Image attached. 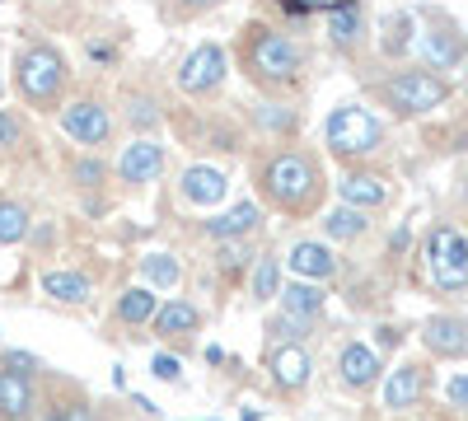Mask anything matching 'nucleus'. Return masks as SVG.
Wrapping results in <instances>:
<instances>
[{
  "label": "nucleus",
  "mask_w": 468,
  "mask_h": 421,
  "mask_svg": "<svg viewBox=\"0 0 468 421\" xmlns=\"http://www.w3.org/2000/svg\"><path fill=\"white\" fill-rule=\"evenodd\" d=\"M262 193L286 206V211H309L319 202V169L309 155H295V150H286V155L267 160L262 169Z\"/></svg>",
  "instance_id": "obj_1"
},
{
  "label": "nucleus",
  "mask_w": 468,
  "mask_h": 421,
  "mask_svg": "<svg viewBox=\"0 0 468 421\" xmlns=\"http://www.w3.org/2000/svg\"><path fill=\"white\" fill-rule=\"evenodd\" d=\"M15 80H19V94L28 99V103H57V94H61V85H66V66H61V57L52 52V47H28L24 57H19V70H15Z\"/></svg>",
  "instance_id": "obj_2"
},
{
  "label": "nucleus",
  "mask_w": 468,
  "mask_h": 421,
  "mask_svg": "<svg viewBox=\"0 0 468 421\" xmlns=\"http://www.w3.org/2000/svg\"><path fill=\"white\" fill-rule=\"evenodd\" d=\"M379 141H384L379 118L366 112V108H356V103L337 108L328 118V145L337 150V155H370V150H379Z\"/></svg>",
  "instance_id": "obj_3"
},
{
  "label": "nucleus",
  "mask_w": 468,
  "mask_h": 421,
  "mask_svg": "<svg viewBox=\"0 0 468 421\" xmlns=\"http://www.w3.org/2000/svg\"><path fill=\"white\" fill-rule=\"evenodd\" d=\"M426 262H431V277L441 290H463L468 286V239L450 225H436L431 239H426Z\"/></svg>",
  "instance_id": "obj_4"
},
{
  "label": "nucleus",
  "mask_w": 468,
  "mask_h": 421,
  "mask_svg": "<svg viewBox=\"0 0 468 421\" xmlns=\"http://www.w3.org/2000/svg\"><path fill=\"white\" fill-rule=\"evenodd\" d=\"M384 99L394 103L399 112H431V108H441L450 99V85L441 80V75H431V70H403V75H394V80L384 85Z\"/></svg>",
  "instance_id": "obj_5"
},
{
  "label": "nucleus",
  "mask_w": 468,
  "mask_h": 421,
  "mask_svg": "<svg viewBox=\"0 0 468 421\" xmlns=\"http://www.w3.org/2000/svg\"><path fill=\"white\" fill-rule=\"evenodd\" d=\"M249 61L262 80H295L300 75V47L282 33H258L249 47Z\"/></svg>",
  "instance_id": "obj_6"
},
{
  "label": "nucleus",
  "mask_w": 468,
  "mask_h": 421,
  "mask_svg": "<svg viewBox=\"0 0 468 421\" xmlns=\"http://www.w3.org/2000/svg\"><path fill=\"white\" fill-rule=\"evenodd\" d=\"M220 80H225V52H220L216 43L192 47V57H187L183 70H178V85H183L187 94H207V89H216Z\"/></svg>",
  "instance_id": "obj_7"
},
{
  "label": "nucleus",
  "mask_w": 468,
  "mask_h": 421,
  "mask_svg": "<svg viewBox=\"0 0 468 421\" xmlns=\"http://www.w3.org/2000/svg\"><path fill=\"white\" fill-rule=\"evenodd\" d=\"M61 127H66L70 141H80V145H103L108 132H112L108 108H99V103H70V108H61Z\"/></svg>",
  "instance_id": "obj_8"
},
{
  "label": "nucleus",
  "mask_w": 468,
  "mask_h": 421,
  "mask_svg": "<svg viewBox=\"0 0 468 421\" xmlns=\"http://www.w3.org/2000/svg\"><path fill=\"white\" fill-rule=\"evenodd\" d=\"M165 169V150L154 141H132L122 155H117V178L122 183H154Z\"/></svg>",
  "instance_id": "obj_9"
},
{
  "label": "nucleus",
  "mask_w": 468,
  "mask_h": 421,
  "mask_svg": "<svg viewBox=\"0 0 468 421\" xmlns=\"http://www.w3.org/2000/svg\"><path fill=\"white\" fill-rule=\"evenodd\" d=\"M267 370H271V379H277L282 389H304V384H309V370H314V361H309V352H304V347L286 342V347L271 352Z\"/></svg>",
  "instance_id": "obj_10"
},
{
  "label": "nucleus",
  "mask_w": 468,
  "mask_h": 421,
  "mask_svg": "<svg viewBox=\"0 0 468 421\" xmlns=\"http://www.w3.org/2000/svg\"><path fill=\"white\" fill-rule=\"evenodd\" d=\"M421 342L436 356H463L468 352V323L463 319H450V314H436V319H426Z\"/></svg>",
  "instance_id": "obj_11"
},
{
  "label": "nucleus",
  "mask_w": 468,
  "mask_h": 421,
  "mask_svg": "<svg viewBox=\"0 0 468 421\" xmlns=\"http://www.w3.org/2000/svg\"><path fill=\"white\" fill-rule=\"evenodd\" d=\"M225 193H229V183H225V174L211 169V164H192V169L183 174V197H187L192 206H216V202H225Z\"/></svg>",
  "instance_id": "obj_12"
},
{
  "label": "nucleus",
  "mask_w": 468,
  "mask_h": 421,
  "mask_svg": "<svg viewBox=\"0 0 468 421\" xmlns=\"http://www.w3.org/2000/svg\"><path fill=\"white\" fill-rule=\"evenodd\" d=\"M291 272L300 277V281H324V277H333V253L324 248V244H314V239H300L295 248H291Z\"/></svg>",
  "instance_id": "obj_13"
},
{
  "label": "nucleus",
  "mask_w": 468,
  "mask_h": 421,
  "mask_svg": "<svg viewBox=\"0 0 468 421\" xmlns=\"http://www.w3.org/2000/svg\"><path fill=\"white\" fill-rule=\"evenodd\" d=\"M33 384L10 370H0V421H28L33 416Z\"/></svg>",
  "instance_id": "obj_14"
},
{
  "label": "nucleus",
  "mask_w": 468,
  "mask_h": 421,
  "mask_svg": "<svg viewBox=\"0 0 468 421\" xmlns=\"http://www.w3.org/2000/svg\"><path fill=\"white\" fill-rule=\"evenodd\" d=\"M337 370H342V379L351 389H366V384L379 379V356L370 347H361V342H351V347H342V356H337Z\"/></svg>",
  "instance_id": "obj_15"
},
{
  "label": "nucleus",
  "mask_w": 468,
  "mask_h": 421,
  "mask_svg": "<svg viewBox=\"0 0 468 421\" xmlns=\"http://www.w3.org/2000/svg\"><path fill=\"white\" fill-rule=\"evenodd\" d=\"M337 193H342V206H356V211H370V206H384L388 197V187L375 178V174H346L337 183Z\"/></svg>",
  "instance_id": "obj_16"
},
{
  "label": "nucleus",
  "mask_w": 468,
  "mask_h": 421,
  "mask_svg": "<svg viewBox=\"0 0 468 421\" xmlns=\"http://www.w3.org/2000/svg\"><path fill=\"white\" fill-rule=\"evenodd\" d=\"M197 323H202V314L187 300H169L154 310V332L160 337H187V332H197Z\"/></svg>",
  "instance_id": "obj_17"
},
{
  "label": "nucleus",
  "mask_w": 468,
  "mask_h": 421,
  "mask_svg": "<svg viewBox=\"0 0 468 421\" xmlns=\"http://www.w3.org/2000/svg\"><path fill=\"white\" fill-rule=\"evenodd\" d=\"M417 398H421V370H417V365H399L394 374L384 379V407L403 412V407H412Z\"/></svg>",
  "instance_id": "obj_18"
},
{
  "label": "nucleus",
  "mask_w": 468,
  "mask_h": 421,
  "mask_svg": "<svg viewBox=\"0 0 468 421\" xmlns=\"http://www.w3.org/2000/svg\"><path fill=\"white\" fill-rule=\"evenodd\" d=\"M90 277L85 272H48L43 277V295H52V300H61V304H85L90 300Z\"/></svg>",
  "instance_id": "obj_19"
},
{
  "label": "nucleus",
  "mask_w": 468,
  "mask_h": 421,
  "mask_svg": "<svg viewBox=\"0 0 468 421\" xmlns=\"http://www.w3.org/2000/svg\"><path fill=\"white\" fill-rule=\"evenodd\" d=\"M253 225H258V206H253V202H239L229 216L207 220V235H211V239H244Z\"/></svg>",
  "instance_id": "obj_20"
},
{
  "label": "nucleus",
  "mask_w": 468,
  "mask_h": 421,
  "mask_svg": "<svg viewBox=\"0 0 468 421\" xmlns=\"http://www.w3.org/2000/svg\"><path fill=\"white\" fill-rule=\"evenodd\" d=\"M154 310H160V300H154L150 286H132V290L117 295V319L122 323H150Z\"/></svg>",
  "instance_id": "obj_21"
},
{
  "label": "nucleus",
  "mask_w": 468,
  "mask_h": 421,
  "mask_svg": "<svg viewBox=\"0 0 468 421\" xmlns=\"http://www.w3.org/2000/svg\"><path fill=\"white\" fill-rule=\"evenodd\" d=\"M328 33L337 47H351L361 37V5L356 0H333V19H328Z\"/></svg>",
  "instance_id": "obj_22"
},
{
  "label": "nucleus",
  "mask_w": 468,
  "mask_h": 421,
  "mask_svg": "<svg viewBox=\"0 0 468 421\" xmlns=\"http://www.w3.org/2000/svg\"><path fill=\"white\" fill-rule=\"evenodd\" d=\"M421 52L431 57V66L450 70V66L463 57V43H459V33H454V28H431V33L421 37Z\"/></svg>",
  "instance_id": "obj_23"
},
{
  "label": "nucleus",
  "mask_w": 468,
  "mask_h": 421,
  "mask_svg": "<svg viewBox=\"0 0 468 421\" xmlns=\"http://www.w3.org/2000/svg\"><path fill=\"white\" fill-rule=\"evenodd\" d=\"M282 304H286V314H295V319H314L324 310V290L314 281H291L282 290Z\"/></svg>",
  "instance_id": "obj_24"
},
{
  "label": "nucleus",
  "mask_w": 468,
  "mask_h": 421,
  "mask_svg": "<svg viewBox=\"0 0 468 421\" xmlns=\"http://www.w3.org/2000/svg\"><path fill=\"white\" fill-rule=\"evenodd\" d=\"M141 277L154 290H169V286H178V262L169 253H150V258H141Z\"/></svg>",
  "instance_id": "obj_25"
},
{
  "label": "nucleus",
  "mask_w": 468,
  "mask_h": 421,
  "mask_svg": "<svg viewBox=\"0 0 468 421\" xmlns=\"http://www.w3.org/2000/svg\"><path fill=\"white\" fill-rule=\"evenodd\" d=\"M324 229L333 239H356V235H366V211H356V206H337L328 220H324Z\"/></svg>",
  "instance_id": "obj_26"
},
{
  "label": "nucleus",
  "mask_w": 468,
  "mask_h": 421,
  "mask_svg": "<svg viewBox=\"0 0 468 421\" xmlns=\"http://www.w3.org/2000/svg\"><path fill=\"white\" fill-rule=\"evenodd\" d=\"M253 295L258 300H271V295H282V262L277 258H258V267H253Z\"/></svg>",
  "instance_id": "obj_27"
},
{
  "label": "nucleus",
  "mask_w": 468,
  "mask_h": 421,
  "mask_svg": "<svg viewBox=\"0 0 468 421\" xmlns=\"http://www.w3.org/2000/svg\"><path fill=\"white\" fill-rule=\"evenodd\" d=\"M28 235V211L19 202H0V244H19Z\"/></svg>",
  "instance_id": "obj_28"
},
{
  "label": "nucleus",
  "mask_w": 468,
  "mask_h": 421,
  "mask_svg": "<svg viewBox=\"0 0 468 421\" xmlns=\"http://www.w3.org/2000/svg\"><path fill=\"white\" fill-rule=\"evenodd\" d=\"M244 258H249V253H244V244H239V239H229V244H225V248L216 253V267H220V272H229V277H234V272H239V267H244Z\"/></svg>",
  "instance_id": "obj_29"
},
{
  "label": "nucleus",
  "mask_w": 468,
  "mask_h": 421,
  "mask_svg": "<svg viewBox=\"0 0 468 421\" xmlns=\"http://www.w3.org/2000/svg\"><path fill=\"white\" fill-rule=\"evenodd\" d=\"M24 141V127H19V118L15 112H5L0 108V150H10V145H19Z\"/></svg>",
  "instance_id": "obj_30"
},
{
  "label": "nucleus",
  "mask_w": 468,
  "mask_h": 421,
  "mask_svg": "<svg viewBox=\"0 0 468 421\" xmlns=\"http://www.w3.org/2000/svg\"><path fill=\"white\" fill-rule=\"evenodd\" d=\"M43 421H90V412H85V403H57L43 412Z\"/></svg>",
  "instance_id": "obj_31"
},
{
  "label": "nucleus",
  "mask_w": 468,
  "mask_h": 421,
  "mask_svg": "<svg viewBox=\"0 0 468 421\" xmlns=\"http://www.w3.org/2000/svg\"><path fill=\"white\" fill-rule=\"evenodd\" d=\"M150 374H154V379H165V384H174V379L183 374V365H178L174 356H154V361H150Z\"/></svg>",
  "instance_id": "obj_32"
},
{
  "label": "nucleus",
  "mask_w": 468,
  "mask_h": 421,
  "mask_svg": "<svg viewBox=\"0 0 468 421\" xmlns=\"http://www.w3.org/2000/svg\"><path fill=\"white\" fill-rule=\"evenodd\" d=\"M5 370H10V374H19V379H28V374L37 370V361H33L28 352H5Z\"/></svg>",
  "instance_id": "obj_33"
},
{
  "label": "nucleus",
  "mask_w": 468,
  "mask_h": 421,
  "mask_svg": "<svg viewBox=\"0 0 468 421\" xmlns=\"http://www.w3.org/2000/svg\"><path fill=\"white\" fill-rule=\"evenodd\" d=\"M75 183L99 187V183H103V164H94V160H80V164H75Z\"/></svg>",
  "instance_id": "obj_34"
},
{
  "label": "nucleus",
  "mask_w": 468,
  "mask_h": 421,
  "mask_svg": "<svg viewBox=\"0 0 468 421\" xmlns=\"http://www.w3.org/2000/svg\"><path fill=\"white\" fill-rule=\"evenodd\" d=\"M258 122L271 127V132H286V127H291V112H282V108H262V112H258Z\"/></svg>",
  "instance_id": "obj_35"
},
{
  "label": "nucleus",
  "mask_w": 468,
  "mask_h": 421,
  "mask_svg": "<svg viewBox=\"0 0 468 421\" xmlns=\"http://www.w3.org/2000/svg\"><path fill=\"white\" fill-rule=\"evenodd\" d=\"M309 328V319H295V314H282L277 319V328H271V332H277V337H300Z\"/></svg>",
  "instance_id": "obj_36"
},
{
  "label": "nucleus",
  "mask_w": 468,
  "mask_h": 421,
  "mask_svg": "<svg viewBox=\"0 0 468 421\" xmlns=\"http://www.w3.org/2000/svg\"><path fill=\"white\" fill-rule=\"evenodd\" d=\"M445 394H450L454 407H468V374H454L450 384H445Z\"/></svg>",
  "instance_id": "obj_37"
},
{
  "label": "nucleus",
  "mask_w": 468,
  "mask_h": 421,
  "mask_svg": "<svg viewBox=\"0 0 468 421\" xmlns=\"http://www.w3.org/2000/svg\"><path fill=\"white\" fill-rule=\"evenodd\" d=\"M132 122H136V127H150V122H154V112H150V103H145V99H136V103H132Z\"/></svg>",
  "instance_id": "obj_38"
},
{
  "label": "nucleus",
  "mask_w": 468,
  "mask_h": 421,
  "mask_svg": "<svg viewBox=\"0 0 468 421\" xmlns=\"http://www.w3.org/2000/svg\"><path fill=\"white\" fill-rule=\"evenodd\" d=\"M379 347H399V328H379Z\"/></svg>",
  "instance_id": "obj_39"
},
{
  "label": "nucleus",
  "mask_w": 468,
  "mask_h": 421,
  "mask_svg": "<svg viewBox=\"0 0 468 421\" xmlns=\"http://www.w3.org/2000/svg\"><path fill=\"white\" fill-rule=\"evenodd\" d=\"M183 10H207V5H216V0H178Z\"/></svg>",
  "instance_id": "obj_40"
},
{
  "label": "nucleus",
  "mask_w": 468,
  "mask_h": 421,
  "mask_svg": "<svg viewBox=\"0 0 468 421\" xmlns=\"http://www.w3.org/2000/svg\"><path fill=\"white\" fill-rule=\"evenodd\" d=\"M282 5H286L291 15H309V5H304V0H282Z\"/></svg>",
  "instance_id": "obj_41"
},
{
  "label": "nucleus",
  "mask_w": 468,
  "mask_h": 421,
  "mask_svg": "<svg viewBox=\"0 0 468 421\" xmlns=\"http://www.w3.org/2000/svg\"><path fill=\"white\" fill-rule=\"evenodd\" d=\"M304 5H309V10H314V5H324V0H304Z\"/></svg>",
  "instance_id": "obj_42"
}]
</instances>
